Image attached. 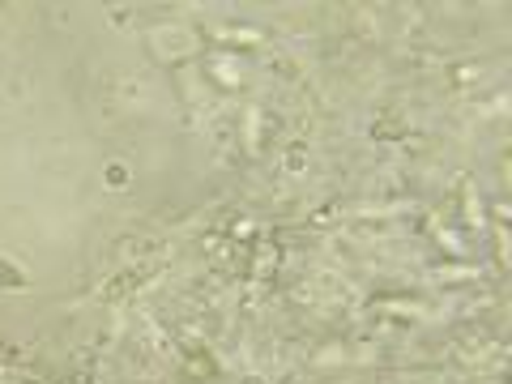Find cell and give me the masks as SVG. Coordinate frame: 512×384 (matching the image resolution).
<instances>
[{"mask_svg":"<svg viewBox=\"0 0 512 384\" xmlns=\"http://www.w3.org/2000/svg\"><path fill=\"white\" fill-rule=\"evenodd\" d=\"M0 291H9V295H26L30 291L26 269L18 261H9V256H0Z\"/></svg>","mask_w":512,"mask_h":384,"instance_id":"cell-1","label":"cell"}]
</instances>
